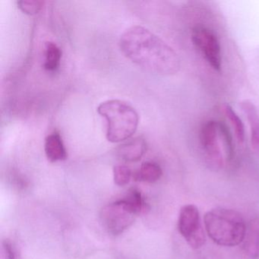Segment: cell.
Returning <instances> with one entry per match:
<instances>
[{
    "label": "cell",
    "instance_id": "4fadbf2b",
    "mask_svg": "<svg viewBox=\"0 0 259 259\" xmlns=\"http://www.w3.org/2000/svg\"><path fill=\"white\" fill-rule=\"evenodd\" d=\"M124 199L133 207L138 215L146 213L147 210H149V206L145 202L142 193L138 189H132Z\"/></svg>",
    "mask_w": 259,
    "mask_h": 259
},
{
    "label": "cell",
    "instance_id": "8992f818",
    "mask_svg": "<svg viewBox=\"0 0 259 259\" xmlns=\"http://www.w3.org/2000/svg\"><path fill=\"white\" fill-rule=\"evenodd\" d=\"M192 40L208 64L214 70L221 71L222 55L221 45L216 34L206 27L196 26L192 31Z\"/></svg>",
    "mask_w": 259,
    "mask_h": 259
},
{
    "label": "cell",
    "instance_id": "6da1fadb",
    "mask_svg": "<svg viewBox=\"0 0 259 259\" xmlns=\"http://www.w3.org/2000/svg\"><path fill=\"white\" fill-rule=\"evenodd\" d=\"M119 47L128 60L148 72L171 75L180 70V60L177 53L143 27L127 29L121 36Z\"/></svg>",
    "mask_w": 259,
    "mask_h": 259
},
{
    "label": "cell",
    "instance_id": "277c9868",
    "mask_svg": "<svg viewBox=\"0 0 259 259\" xmlns=\"http://www.w3.org/2000/svg\"><path fill=\"white\" fill-rule=\"evenodd\" d=\"M138 216L124 198L107 204L101 210V221L110 234L117 236L123 233L134 223Z\"/></svg>",
    "mask_w": 259,
    "mask_h": 259
},
{
    "label": "cell",
    "instance_id": "ac0fdd59",
    "mask_svg": "<svg viewBox=\"0 0 259 259\" xmlns=\"http://www.w3.org/2000/svg\"><path fill=\"white\" fill-rule=\"evenodd\" d=\"M0 259H15L14 251L8 241H3L1 245Z\"/></svg>",
    "mask_w": 259,
    "mask_h": 259
},
{
    "label": "cell",
    "instance_id": "8fae6325",
    "mask_svg": "<svg viewBox=\"0 0 259 259\" xmlns=\"http://www.w3.org/2000/svg\"><path fill=\"white\" fill-rule=\"evenodd\" d=\"M161 167L154 162H145L142 163L140 169L133 174V179L136 181L154 183L158 181L162 177Z\"/></svg>",
    "mask_w": 259,
    "mask_h": 259
},
{
    "label": "cell",
    "instance_id": "7c38bea8",
    "mask_svg": "<svg viewBox=\"0 0 259 259\" xmlns=\"http://www.w3.org/2000/svg\"><path fill=\"white\" fill-rule=\"evenodd\" d=\"M62 51L56 44L49 42L47 44L45 51V62L44 66L48 71H55L58 69L61 60Z\"/></svg>",
    "mask_w": 259,
    "mask_h": 259
},
{
    "label": "cell",
    "instance_id": "52a82bcc",
    "mask_svg": "<svg viewBox=\"0 0 259 259\" xmlns=\"http://www.w3.org/2000/svg\"><path fill=\"white\" fill-rule=\"evenodd\" d=\"M201 146L205 153L206 158L211 167L219 168L223 164L221 143H223L219 130V122L208 121L201 130Z\"/></svg>",
    "mask_w": 259,
    "mask_h": 259
},
{
    "label": "cell",
    "instance_id": "3957f363",
    "mask_svg": "<svg viewBox=\"0 0 259 259\" xmlns=\"http://www.w3.org/2000/svg\"><path fill=\"white\" fill-rule=\"evenodd\" d=\"M98 113L107 121V139L118 143L131 138L139 125V114L131 106L119 100H109L100 104Z\"/></svg>",
    "mask_w": 259,
    "mask_h": 259
},
{
    "label": "cell",
    "instance_id": "9a60e30c",
    "mask_svg": "<svg viewBox=\"0 0 259 259\" xmlns=\"http://www.w3.org/2000/svg\"><path fill=\"white\" fill-rule=\"evenodd\" d=\"M132 177H133V174L128 166L119 165L113 168V179L117 186H124L128 184Z\"/></svg>",
    "mask_w": 259,
    "mask_h": 259
},
{
    "label": "cell",
    "instance_id": "5b68a950",
    "mask_svg": "<svg viewBox=\"0 0 259 259\" xmlns=\"http://www.w3.org/2000/svg\"><path fill=\"white\" fill-rule=\"evenodd\" d=\"M178 230L192 248L198 249L205 243V234L196 206L186 204L182 207L179 215Z\"/></svg>",
    "mask_w": 259,
    "mask_h": 259
},
{
    "label": "cell",
    "instance_id": "5bb4252c",
    "mask_svg": "<svg viewBox=\"0 0 259 259\" xmlns=\"http://www.w3.org/2000/svg\"><path fill=\"white\" fill-rule=\"evenodd\" d=\"M226 116L228 118L232 126L234 128L235 134L239 143L242 144L245 141V127L240 118L230 105H226L224 108Z\"/></svg>",
    "mask_w": 259,
    "mask_h": 259
},
{
    "label": "cell",
    "instance_id": "2e32d148",
    "mask_svg": "<svg viewBox=\"0 0 259 259\" xmlns=\"http://www.w3.org/2000/svg\"><path fill=\"white\" fill-rule=\"evenodd\" d=\"M219 130L223 145L225 150L226 157L227 160H231L233 157V140H232L231 134L229 132L227 125L222 122H219Z\"/></svg>",
    "mask_w": 259,
    "mask_h": 259
},
{
    "label": "cell",
    "instance_id": "30bf717a",
    "mask_svg": "<svg viewBox=\"0 0 259 259\" xmlns=\"http://www.w3.org/2000/svg\"><path fill=\"white\" fill-rule=\"evenodd\" d=\"M45 149L47 157L51 162L61 161L67 157L63 139L58 133H51L46 138Z\"/></svg>",
    "mask_w": 259,
    "mask_h": 259
},
{
    "label": "cell",
    "instance_id": "7a4b0ae2",
    "mask_svg": "<svg viewBox=\"0 0 259 259\" xmlns=\"http://www.w3.org/2000/svg\"><path fill=\"white\" fill-rule=\"evenodd\" d=\"M204 221L207 235L218 245L236 246L245 239V221L236 210L223 207L212 209L204 215Z\"/></svg>",
    "mask_w": 259,
    "mask_h": 259
},
{
    "label": "cell",
    "instance_id": "9c48e42d",
    "mask_svg": "<svg viewBox=\"0 0 259 259\" xmlns=\"http://www.w3.org/2000/svg\"><path fill=\"white\" fill-rule=\"evenodd\" d=\"M241 108L246 116L251 130V142L253 148L259 151V115L254 104L249 100H244L240 104Z\"/></svg>",
    "mask_w": 259,
    "mask_h": 259
},
{
    "label": "cell",
    "instance_id": "ba28073f",
    "mask_svg": "<svg viewBox=\"0 0 259 259\" xmlns=\"http://www.w3.org/2000/svg\"><path fill=\"white\" fill-rule=\"evenodd\" d=\"M146 142L142 138L128 141L118 148L117 156L125 162H137L146 151Z\"/></svg>",
    "mask_w": 259,
    "mask_h": 259
},
{
    "label": "cell",
    "instance_id": "e0dca14e",
    "mask_svg": "<svg viewBox=\"0 0 259 259\" xmlns=\"http://www.w3.org/2000/svg\"><path fill=\"white\" fill-rule=\"evenodd\" d=\"M17 4L18 7L25 14L35 15L41 11L45 2L40 0H21Z\"/></svg>",
    "mask_w": 259,
    "mask_h": 259
}]
</instances>
